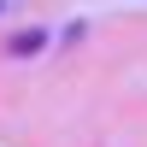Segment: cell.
Masks as SVG:
<instances>
[{
	"mask_svg": "<svg viewBox=\"0 0 147 147\" xmlns=\"http://www.w3.org/2000/svg\"><path fill=\"white\" fill-rule=\"evenodd\" d=\"M47 47V30H18L12 35V59H30V53H41Z\"/></svg>",
	"mask_w": 147,
	"mask_h": 147,
	"instance_id": "1",
	"label": "cell"
},
{
	"mask_svg": "<svg viewBox=\"0 0 147 147\" xmlns=\"http://www.w3.org/2000/svg\"><path fill=\"white\" fill-rule=\"evenodd\" d=\"M0 12H6V0H0Z\"/></svg>",
	"mask_w": 147,
	"mask_h": 147,
	"instance_id": "2",
	"label": "cell"
}]
</instances>
